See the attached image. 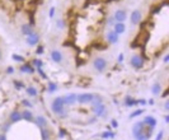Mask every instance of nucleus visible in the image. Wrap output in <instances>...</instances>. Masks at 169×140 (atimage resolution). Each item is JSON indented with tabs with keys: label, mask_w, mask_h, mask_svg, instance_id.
<instances>
[{
	"label": "nucleus",
	"mask_w": 169,
	"mask_h": 140,
	"mask_svg": "<svg viewBox=\"0 0 169 140\" xmlns=\"http://www.w3.org/2000/svg\"><path fill=\"white\" fill-rule=\"evenodd\" d=\"M133 138L136 140H149L152 134V127L145 125L144 121H140L133 125Z\"/></svg>",
	"instance_id": "f257e3e1"
},
{
	"label": "nucleus",
	"mask_w": 169,
	"mask_h": 140,
	"mask_svg": "<svg viewBox=\"0 0 169 140\" xmlns=\"http://www.w3.org/2000/svg\"><path fill=\"white\" fill-rule=\"evenodd\" d=\"M52 111L55 113L60 115V116H65V103L62 97H59L56 100H53L52 102Z\"/></svg>",
	"instance_id": "f03ea898"
},
{
	"label": "nucleus",
	"mask_w": 169,
	"mask_h": 140,
	"mask_svg": "<svg viewBox=\"0 0 169 140\" xmlns=\"http://www.w3.org/2000/svg\"><path fill=\"white\" fill-rule=\"evenodd\" d=\"M92 100H93V94H90V93H84V94L78 96V101H76V102L84 105V103H90Z\"/></svg>",
	"instance_id": "7ed1b4c3"
},
{
	"label": "nucleus",
	"mask_w": 169,
	"mask_h": 140,
	"mask_svg": "<svg viewBox=\"0 0 169 140\" xmlns=\"http://www.w3.org/2000/svg\"><path fill=\"white\" fill-rule=\"evenodd\" d=\"M106 65H107V62H106V60L102 59V57H98V59L94 60V68L98 71H103V70H104Z\"/></svg>",
	"instance_id": "20e7f679"
},
{
	"label": "nucleus",
	"mask_w": 169,
	"mask_h": 140,
	"mask_svg": "<svg viewBox=\"0 0 169 140\" xmlns=\"http://www.w3.org/2000/svg\"><path fill=\"white\" fill-rule=\"evenodd\" d=\"M62 100H64V103L65 105H74V103L78 101V96L76 94H67L65 96V97H62Z\"/></svg>",
	"instance_id": "39448f33"
},
{
	"label": "nucleus",
	"mask_w": 169,
	"mask_h": 140,
	"mask_svg": "<svg viewBox=\"0 0 169 140\" xmlns=\"http://www.w3.org/2000/svg\"><path fill=\"white\" fill-rule=\"evenodd\" d=\"M38 40H40V36L37 33H32L29 36H27V43H28L29 46H34L38 43Z\"/></svg>",
	"instance_id": "423d86ee"
},
{
	"label": "nucleus",
	"mask_w": 169,
	"mask_h": 140,
	"mask_svg": "<svg viewBox=\"0 0 169 140\" xmlns=\"http://www.w3.org/2000/svg\"><path fill=\"white\" fill-rule=\"evenodd\" d=\"M143 64H144V60L141 59L140 56H133L131 59V65L135 69H140V68L143 66Z\"/></svg>",
	"instance_id": "0eeeda50"
},
{
	"label": "nucleus",
	"mask_w": 169,
	"mask_h": 140,
	"mask_svg": "<svg viewBox=\"0 0 169 140\" xmlns=\"http://www.w3.org/2000/svg\"><path fill=\"white\" fill-rule=\"evenodd\" d=\"M114 19H116L117 22H119V23H122V22L126 19V12H125V10L118 9L116 13H114Z\"/></svg>",
	"instance_id": "6e6552de"
},
{
	"label": "nucleus",
	"mask_w": 169,
	"mask_h": 140,
	"mask_svg": "<svg viewBox=\"0 0 169 140\" xmlns=\"http://www.w3.org/2000/svg\"><path fill=\"white\" fill-rule=\"evenodd\" d=\"M93 108H94L95 115H97L98 117L103 116V115H104V112H106V107H104V105H103V103H100V105H98V106H94Z\"/></svg>",
	"instance_id": "1a4fd4ad"
},
{
	"label": "nucleus",
	"mask_w": 169,
	"mask_h": 140,
	"mask_svg": "<svg viewBox=\"0 0 169 140\" xmlns=\"http://www.w3.org/2000/svg\"><path fill=\"white\" fill-rule=\"evenodd\" d=\"M107 40H108V42H111V43H116L117 41H118V35H117L114 31L108 32L107 33Z\"/></svg>",
	"instance_id": "9d476101"
},
{
	"label": "nucleus",
	"mask_w": 169,
	"mask_h": 140,
	"mask_svg": "<svg viewBox=\"0 0 169 140\" xmlns=\"http://www.w3.org/2000/svg\"><path fill=\"white\" fill-rule=\"evenodd\" d=\"M144 123L145 125H148V126H150V127L154 129L155 126H156V120L154 119L152 116H146L145 119H144Z\"/></svg>",
	"instance_id": "9b49d317"
},
{
	"label": "nucleus",
	"mask_w": 169,
	"mask_h": 140,
	"mask_svg": "<svg viewBox=\"0 0 169 140\" xmlns=\"http://www.w3.org/2000/svg\"><path fill=\"white\" fill-rule=\"evenodd\" d=\"M140 19H141L140 12H139V10H133L132 14H131V22L133 24H137L139 22H140Z\"/></svg>",
	"instance_id": "f8f14e48"
},
{
	"label": "nucleus",
	"mask_w": 169,
	"mask_h": 140,
	"mask_svg": "<svg viewBox=\"0 0 169 140\" xmlns=\"http://www.w3.org/2000/svg\"><path fill=\"white\" fill-rule=\"evenodd\" d=\"M125 28H126V27H125V24L123 23H117L116 26H114V32H116L117 35H121V33H123L125 32Z\"/></svg>",
	"instance_id": "ddd939ff"
},
{
	"label": "nucleus",
	"mask_w": 169,
	"mask_h": 140,
	"mask_svg": "<svg viewBox=\"0 0 169 140\" xmlns=\"http://www.w3.org/2000/svg\"><path fill=\"white\" fill-rule=\"evenodd\" d=\"M20 120H22V115L18 111H14L10 115V121L12 122H17V121H20Z\"/></svg>",
	"instance_id": "4468645a"
},
{
	"label": "nucleus",
	"mask_w": 169,
	"mask_h": 140,
	"mask_svg": "<svg viewBox=\"0 0 169 140\" xmlns=\"http://www.w3.org/2000/svg\"><path fill=\"white\" fill-rule=\"evenodd\" d=\"M51 57H52V60L53 61H56V62H60L62 60V56H61V52L60 51H52V54H51Z\"/></svg>",
	"instance_id": "2eb2a0df"
},
{
	"label": "nucleus",
	"mask_w": 169,
	"mask_h": 140,
	"mask_svg": "<svg viewBox=\"0 0 169 140\" xmlns=\"http://www.w3.org/2000/svg\"><path fill=\"white\" fill-rule=\"evenodd\" d=\"M22 32H23L24 35H27V36H29V35L33 33V31H32L31 26H28V24H24V26L22 27Z\"/></svg>",
	"instance_id": "dca6fc26"
},
{
	"label": "nucleus",
	"mask_w": 169,
	"mask_h": 140,
	"mask_svg": "<svg viewBox=\"0 0 169 140\" xmlns=\"http://www.w3.org/2000/svg\"><path fill=\"white\" fill-rule=\"evenodd\" d=\"M37 125L40 126V127H45L46 125H47V122H46V120H45V117H42V116H38L37 117Z\"/></svg>",
	"instance_id": "f3484780"
},
{
	"label": "nucleus",
	"mask_w": 169,
	"mask_h": 140,
	"mask_svg": "<svg viewBox=\"0 0 169 140\" xmlns=\"http://www.w3.org/2000/svg\"><path fill=\"white\" fill-rule=\"evenodd\" d=\"M92 105H93V107L94 106H98V105H100L102 103V98L99 97V96H93V100H92Z\"/></svg>",
	"instance_id": "a211bd4d"
},
{
	"label": "nucleus",
	"mask_w": 169,
	"mask_h": 140,
	"mask_svg": "<svg viewBox=\"0 0 169 140\" xmlns=\"http://www.w3.org/2000/svg\"><path fill=\"white\" fill-rule=\"evenodd\" d=\"M22 119H26L27 121H31V120H32V113H31V111H24L23 115H22Z\"/></svg>",
	"instance_id": "6ab92c4d"
},
{
	"label": "nucleus",
	"mask_w": 169,
	"mask_h": 140,
	"mask_svg": "<svg viewBox=\"0 0 169 140\" xmlns=\"http://www.w3.org/2000/svg\"><path fill=\"white\" fill-rule=\"evenodd\" d=\"M160 89H162V87H160L159 83H155L154 86H152V93H154V94H159Z\"/></svg>",
	"instance_id": "aec40b11"
},
{
	"label": "nucleus",
	"mask_w": 169,
	"mask_h": 140,
	"mask_svg": "<svg viewBox=\"0 0 169 140\" xmlns=\"http://www.w3.org/2000/svg\"><path fill=\"white\" fill-rule=\"evenodd\" d=\"M22 71H23V73H33L34 70L32 69L29 65H23V66H22Z\"/></svg>",
	"instance_id": "412c9836"
},
{
	"label": "nucleus",
	"mask_w": 169,
	"mask_h": 140,
	"mask_svg": "<svg viewBox=\"0 0 169 140\" xmlns=\"http://www.w3.org/2000/svg\"><path fill=\"white\" fill-rule=\"evenodd\" d=\"M137 103H139V101L131 100V98H127V100H126V106H129V107H131L133 105H137Z\"/></svg>",
	"instance_id": "4be33fe9"
},
{
	"label": "nucleus",
	"mask_w": 169,
	"mask_h": 140,
	"mask_svg": "<svg viewBox=\"0 0 169 140\" xmlns=\"http://www.w3.org/2000/svg\"><path fill=\"white\" fill-rule=\"evenodd\" d=\"M27 93H28L29 96H32V97L37 96V90L34 89V88H27Z\"/></svg>",
	"instance_id": "5701e85b"
},
{
	"label": "nucleus",
	"mask_w": 169,
	"mask_h": 140,
	"mask_svg": "<svg viewBox=\"0 0 169 140\" xmlns=\"http://www.w3.org/2000/svg\"><path fill=\"white\" fill-rule=\"evenodd\" d=\"M41 133H42V138H43V140H48V136H50V134H48V131L46 130L45 127L42 129V131H41Z\"/></svg>",
	"instance_id": "b1692460"
},
{
	"label": "nucleus",
	"mask_w": 169,
	"mask_h": 140,
	"mask_svg": "<svg viewBox=\"0 0 169 140\" xmlns=\"http://www.w3.org/2000/svg\"><path fill=\"white\" fill-rule=\"evenodd\" d=\"M56 89H57V84H55V83H48V90H50L51 93L55 92Z\"/></svg>",
	"instance_id": "393cba45"
},
{
	"label": "nucleus",
	"mask_w": 169,
	"mask_h": 140,
	"mask_svg": "<svg viewBox=\"0 0 169 140\" xmlns=\"http://www.w3.org/2000/svg\"><path fill=\"white\" fill-rule=\"evenodd\" d=\"M143 109H137V111H136V112H133V113H131V115H130V117H131V119H133V117H136V116H139V115H141V113H143Z\"/></svg>",
	"instance_id": "a878e982"
},
{
	"label": "nucleus",
	"mask_w": 169,
	"mask_h": 140,
	"mask_svg": "<svg viewBox=\"0 0 169 140\" xmlns=\"http://www.w3.org/2000/svg\"><path fill=\"white\" fill-rule=\"evenodd\" d=\"M13 60H15V61H24V57L19 56V55H13Z\"/></svg>",
	"instance_id": "bb28decb"
},
{
	"label": "nucleus",
	"mask_w": 169,
	"mask_h": 140,
	"mask_svg": "<svg viewBox=\"0 0 169 140\" xmlns=\"http://www.w3.org/2000/svg\"><path fill=\"white\" fill-rule=\"evenodd\" d=\"M103 138H113V134H111V133H103Z\"/></svg>",
	"instance_id": "cd10ccee"
},
{
	"label": "nucleus",
	"mask_w": 169,
	"mask_h": 140,
	"mask_svg": "<svg viewBox=\"0 0 169 140\" xmlns=\"http://www.w3.org/2000/svg\"><path fill=\"white\" fill-rule=\"evenodd\" d=\"M34 64H36L38 68L42 66V61H41V60H34Z\"/></svg>",
	"instance_id": "c85d7f7f"
},
{
	"label": "nucleus",
	"mask_w": 169,
	"mask_h": 140,
	"mask_svg": "<svg viewBox=\"0 0 169 140\" xmlns=\"http://www.w3.org/2000/svg\"><path fill=\"white\" fill-rule=\"evenodd\" d=\"M36 52H37L38 55H40V54H42V52H43V47H42V46H40V47H38V48H37V51H36Z\"/></svg>",
	"instance_id": "c756f323"
},
{
	"label": "nucleus",
	"mask_w": 169,
	"mask_h": 140,
	"mask_svg": "<svg viewBox=\"0 0 169 140\" xmlns=\"http://www.w3.org/2000/svg\"><path fill=\"white\" fill-rule=\"evenodd\" d=\"M162 138H163V131H160V133L158 134V136H156V139L155 140H162Z\"/></svg>",
	"instance_id": "7c9ffc66"
},
{
	"label": "nucleus",
	"mask_w": 169,
	"mask_h": 140,
	"mask_svg": "<svg viewBox=\"0 0 169 140\" xmlns=\"http://www.w3.org/2000/svg\"><path fill=\"white\" fill-rule=\"evenodd\" d=\"M53 13H55V8H51V10H50V17L51 18L53 17Z\"/></svg>",
	"instance_id": "2f4dec72"
},
{
	"label": "nucleus",
	"mask_w": 169,
	"mask_h": 140,
	"mask_svg": "<svg viewBox=\"0 0 169 140\" xmlns=\"http://www.w3.org/2000/svg\"><path fill=\"white\" fill-rule=\"evenodd\" d=\"M7 71H8V74H12L13 71H14V69H13L12 66H9V68H8V70H7Z\"/></svg>",
	"instance_id": "473e14b6"
},
{
	"label": "nucleus",
	"mask_w": 169,
	"mask_h": 140,
	"mask_svg": "<svg viewBox=\"0 0 169 140\" xmlns=\"http://www.w3.org/2000/svg\"><path fill=\"white\" fill-rule=\"evenodd\" d=\"M0 140H7V136H5L4 134H1V135H0Z\"/></svg>",
	"instance_id": "72a5a7b5"
},
{
	"label": "nucleus",
	"mask_w": 169,
	"mask_h": 140,
	"mask_svg": "<svg viewBox=\"0 0 169 140\" xmlns=\"http://www.w3.org/2000/svg\"><path fill=\"white\" fill-rule=\"evenodd\" d=\"M23 105H26V106H28V107H31L32 105L29 102H27V101H23Z\"/></svg>",
	"instance_id": "f704fd0d"
},
{
	"label": "nucleus",
	"mask_w": 169,
	"mask_h": 140,
	"mask_svg": "<svg viewBox=\"0 0 169 140\" xmlns=\"http://www.w3.org/2000/svg\"><path fill=\"white\" fill-rule=\"evenodd\" d=\"M112 126H113V127H117V122H116V120H112Z\"/></svg>",
	"instance_id": "c9c22d12"
},
{
	"label": "nucleus",
	"mask_w": 169,
	"mask_h": 140,
	"mask_svg": "<svg viewBox=\"0 0 169 140\" xmlns=\"http://www.w3.org/2000/svg\"><path fill=\"white\" fill-rule=\"evenodd\" d=\"M168 60H169V55H165V57H164V62H168Z\"/></svg>",
	"instance_id": "e433bc0d"
},
{
	"label": "nucleus",
	"mask_w": 169,
	"mask_h": 140,
	"mask_svg": "<svg viewBox=\"0 0 169 140\" xmlns=\"http://www.w3.org/2000/svg\"><path fill=\"white\" fill-rule=\"evenodd\" d=\"M122 59H123V55H119V57H118V61H122Z\"/></svg>",
	"instance_id": "4c0bfd02"
},
{
	"label": "nucleus",
	"mask_w": 169,
	"mask_h": 140,
	"mask_svg": "<svg viewBox=\"0 0 169 140\" xmlns=\"http://www.w3.org/2000/svg\"><path fill=\"white\" fill-rule=\"evenodd\" d=\"M113 19H114V18H111L110 21H108V23H110V24H112V23H113Z\"/></svg>",
	"instance_id": "58836bf2"
},
{
	"label": "nucleus",
	"mask_w": 169,
	"mask_h": 140,
	"mask_svg": "<svg viewBox=\"0 0 169 140\" xmlns=\"http://www.w3.org/2000/svg\"><path fill=\"white\" fill-rule=\"evenodd\" d=\"M169 108V103L167 102V103H165V109H168Z\"/></svg>",
	"instance_id": "ea45409f"
},
{
	"label": "nucleus",
	"mask_w": 169,
	"mask_h": 140,
	"mask_svg": "<svg viewBox=\"0 0 169 140\" xmlns=\"http://www.w3.org/2000/svg\"><path fill=\"white\" fill-rule=\"evenodd\" d=\"M0 59H1V52H0Z\"/></svg>",
	"instance_id": "a19ab883"
}]
</instances>
